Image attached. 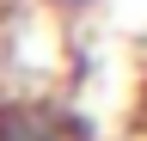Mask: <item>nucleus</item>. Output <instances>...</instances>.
Masks as SVG:
<instances>
[{
  "label": "nucleus",
  "instance_id": "nucleus-1",
  "mask_svg": "<svg viewBox=\"0 0 147 141\" xmlns=\"http://www.w3.org/2000/svg\"><path fill=\"white\" fill-rule=\"evenodd\" d=\"M0 141H92L80 111L37 92H6L0 98Z\"/></svg>",
  "mask_w": 147,
  "mask_h": 141
},
{
  "label": "nucleus",
  "instance_id": "nucleus-2",
  "mask_svg": "<svg viewBox=\"0 0 147 141\" xmlns=\"http://www.w3.org/2000/svg\"><path fill=\"white\" fill-rule=\"evenodd\" d=\"M43 6L55 12V19H86V12H98L104 0H43Z\"/></svg>",
  "mask_w": 147,
  "mask_h": 141
}]
</instances>
